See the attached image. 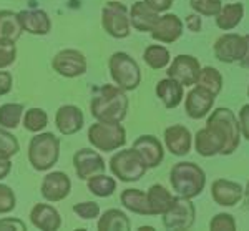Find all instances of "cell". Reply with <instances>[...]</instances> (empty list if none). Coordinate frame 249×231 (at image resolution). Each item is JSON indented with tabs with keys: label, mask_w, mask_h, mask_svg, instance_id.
Listing matches in <instances>:
<instances>
[{
	"label": "cell",
	"mask_w": 249,
	"mask_h": 231,
	"mask_svg": "<svg viewBox=\"0 0 249 231\" xmlns=\"http://www.w3.org/2000/svg\"><path fill=\"white\" fill-rule=\"evenodd\" d=\"M128 96L122 88L113 85H103L96 90L95 96L90 102L91 116L96 121H108V123H122L128 112Z\"/></svg>",
	"instance_id": "cell-1"
},
{
	"label": "cell",
	"mask_w": 249,
	"mask_h": 231,
	"mask_svg": "<svg viewBox=\"0 0 249 231\" xmlns=\"http://www.w3.org/2000/svg\"><path fill=\"white\" fill-rule=\"evenodd\" d=\"M170 183L178 196L193 200L203 193L206 186V173L193 161H178L171 168Z\"/></svg>",
	"instance_id": "cell-2"
},
{
	"label": "cell",
	"mask_w": 249,
	"mask_h": 231,
	"mask_svg": "<svg viewBox=\"0 0 249 231\" xmlns=\"http://www.w3.org/2000/svg\"><path fill=\"white\" fill-rule=\"evenodd\" d=\"M206 127L218 133L221 140H223L224 147L221 155L224 156L232 155L239 148L241 143L239 120L236 118V115L230 108H216V110H213V113L206 120Z\"/></svg>",
	"instance_id": "cell-3"
},
{
	"label": "cell",
	"mask_w": 249,
	"mask_h": 231,
	"mask_svg": "<svg viewBox=\"0 0 249 231\" xmlns=\"http://www.w3.org/2000/svg\"><path fill=\"white\" fill-rule=\"evenodd\" d=\"M60 158V140L53 133H37L29 143V163L37 172H48Z\"/></svg>",
	"instance_id": "cell-4"
},
{
	"label": "cell",
	"mask_w": 249,
	"mask_h": 231,
	"mask_svg": "<svg viewBox=\"0 0 249 231\" xmlns=\"http://www.w3.org/2000/svg\"><path fill=\"white\" fill-rule=\"evenodd\" d=\"M110 75L116 83V87L123 92H133L142 82V72L133 57L124 52H115L108 60Z\"/></svg>",
	"instance_id": "cell-5"
},
{
	"label": "cell",
	"mask_w": 249,
	"mask_h": 231,
	"mask_svg": "<svg viewBox=\"0 0 249 231\" xmlns=\"http://www.w3.org/2000/svg\"><path fill=\"white\" fill-rule=\"evenodd\" d=\"M88 141L91 147L102 152H113L126 145V130L122 123L96 121L88 128Z\"/></svg>",
	"instance_id": "cell-6"
},
{
	"label": "cell",
	"mask_w": 249,
	"mask_h": 231,
	"mask_svg": "<svg viewBox=\"0 0 249 231\" xmlns=\"http://www.w3.org/2000/svg\"><path fill=\"white\" fill-rule=\"evenodd\" d=\"M146 170L148 167L133 148L120 150L110 160V172L123 183H133L142 180Z\"/></svg>",
	"instance_id": "cell-7"
},
{
	"label": "cell",
	"mask_w": 249,
	"mask_h": 231,
	"mask_svg": "<svg viewBox=\"0 0 249 231\" xmlns=\"http://www.w3.org/2000/svg\"><path fill=\"white\" fill-rule=\"evenodd\" d=\"M102 27L113 38L130 37V12L123 3L108 2L102 9Z\"/></svg>",
	"instance_id": "cell-8"
},
{
	"label": "cell",
	"mask_w": 249,
	"mask_h": 231,
	"mask_svg": "<svg viewBox=\"0 0 249 231\" xmlns=\"http://www.w3.org/2000/svg\"><path fill=\"white\" fill-rule=\"evenodd\" d=\"M196 208L190 198L173 196V203L163 213V226L166 230H190L195 225Z\"/></svg>",
	"instance_id": "cell-9"
},
{
	"label": "cell",
	"mask_w": 249,
	"mask_h": 231,
	"mask_svg": "<svg viewBox=\"0 0 249 231\" xmlns=\"http://www.w3.org/2000/svg\"><path fill=\"white\" fill-rule=\"evenodd\" d=\"M52 67L65 78H77L87 72V58L77 48H65L53 57Z\"/></svg>",
	"instance_id": "cell-10"
},
{
	"label": "cell",
	"mask_w": 249,
	"mask_h": 231,
	"mask_svg": "<svg viewBox=\"0 0 249 231\" xmlns=\"http://www.w3.org/2000/svg\"><path fill=\"white\" fill-rule=\"evenodd\" d=\"M246 38L238 34H224L214 42V57L223 63H236L243 60L246 54Z\"/></svg>",
	"instance_id": "cell-11"
},
{
	"label": "cell",
	"mask_w": 249,
	"mask_h": 231,
	"mask_svg": "<svg viewBox=\"0 0 249 231\" xmlns=\"http://www.w3.org/2000/svg\"><path fill=\"white\" fill-rule=\"evenodd\" d=\"M199 72H201V65H199V60L196 57L178 55L170 63L166 75L170 78H175L176 82H179L183 87H193L198 82Z\"/></svg>",
	"instance_id": "cell-12"
},
{
	"label": "cell",
	"mask_w": 249,
	"mask_h": 231,
	"mask_svg": "<svg viewBox=\"0 0 249 231\" xmlns=\"http://www.w3.org/2000/svg\"><path fill=\"white\" fill-rule=\"evenodd\" d=\"M73 168L80 180H88L90 176L105 172L107 165L98 152L91 148H82L73 155Z\"/></svg>",
	"instance_id": "cell-13"
},
{
	"label": "cell",
	"mask_w": 249,
	"mask_h": 231,
	"mask_svg": "<svg viewBox=\"0 0 249 231\" xmlns=\"http://www.w3.org/2000/svg\"><path fill=\"white\" fill-rule=\"evenodd\" d=\"M71 181L67 173L63 172H52L43 176L42 186H40V193H42L43 200L50 201V203H58L63 201L70 194Z\"/></svg>",
	"instance_id": "cell-14"
},
{
	"label": "cell",
	"mask_w": 249,
	"mask_h": 231,
	"mask_svg": "<svg viewBox=\"0 0 249 231\" xmlns=\"http://www.w3.org/2000/svg\"><path fill=\"white\" fill-rule=\"evenodd\" d=\"M216 95L211 93L206 88L196 85L193 90L188 92L186 102H184V110L186 115L193 120H199L203 116H206L208 113L213 110V105H214Z\"/></svg>",
	"instance_id": "cell-15"
},
{
	"label": "cell",
	"mask_w": 249,
	"mask_h": 231,
	"mask_svg": "<svg viewBox=\"0 0 249 231\" xmlns=\"http://www.w3.org/2000/svg\"><path fill=\"white\" fill-rule=\"evenodd\" d=\"M184 23L183 20L175 14H164L155 23L153 30L150 32L151 38L160 43H173L183 35Z\"/></svg>",
	"instance_id": "cell-16"
},
{
	"label": "cell",
	"mask_w": 249,
	"mask_h": 231,
	"mask_svg": "<svg viewBox=\"0 0 249 231\" xmlns=\"http://www.w3.org/2000/svg\"><path fill=\"white\" fill-rule=\"evenodd\" d=\"M133 150H136L148 168H156L161 165L164 158V148L156 136L142 135L133 141Z\"/></svg>",
	"instance_id": "cell-17"
},
{
	"label": "cell",
	"mask_w": 249,
	"mask_h": 231,
	"mask_svg": "<svg viewBox=\"0 0 249 231\" xmlns=\"http://www.w3.org/2000/svg\"><path fill=\"white\" fill-rule=\"evenodd\" d=\"M83 123H85L83 112L75 105H63L55 113V125L58 132L65 136L78 133L83 128Z\"/></svg>",
	"instance_id": "cell-18"
},
{
	"label": "cell",
	"mask_w": 249,
	"mask_h": 231,
	"mask_svg": "<svg viewBox=\"0 0 249 231\" xmlns=\"http://www.w3.org/2000/svg\"><path fill=\"white\" fill-rule=\"evenodd\" d=\"M211 196L214 200V203H218L219 206L231 208V206H236L243 200V186L236 183V181L219 178V180L213 181Z\"/></svg>",
	"instance_id": "cell-19"
},
{
	"label": "cell",
	"mask_w": 249,
	"mask_h": 231,
	"mask_svg": "<svg viewBox=\"0 0 249 231\" xmlns=\"http://www.w3.org/2000/svg\"><path fill=\"white\" fill-rule=\"evenodd\" d=\"M164 145L175 156H184L190 153L193 145L191 132L183 125H173L164 130Z\"/></svg>",
	"instance_id": "cell-20"
},
{
	"label": "cell",
	"mask_w": 249,
	"mask_h": 231,
	"mask_svg": "<svg viewBox=\"0 0 249 231\" xmlns=\"http://www.w3.org/2000/svg\"><path fill=\"white\" fill-rule=\"evenodd\" d=\"M18 22L22 30L32 35H47L52 30V20L45 10L30 9L18 12Z\"/></svg>",
	"instance_id": "cell-21"
},
{
	"label": "cell",
	"mask_w": 249,
	"mask_h": 231,
	"mask_svg": "<svg viewBox=\"0 0 249 231\" xmlns=\"http://www.w3.org/2000/svg\"><path fill=\"white\" fill-rule=\"evenodd\" d=\"M30 223L37 230L55 231L62 226V216L58 210L47 203H37L30 210Z\"/></svg>",
	"instance_id": "cell-22"
},
{
	"label": "cell",
	"mask_w": 249,
	"mask_h": 231,
	"mask_svg": "<svg viewBox=\"0 0 249 231\" xmlns=\"http://www.w3.org/2000/svg\"><path fill=\"white\" fill-rule=\"evenodd\" d=\"M223 140L216 132H213L211 128L204 127L201 130H198L195 135V148L198 152V155H201L204 158H210L214 155H221L223 152Z\"/></svg>",
	"instance_id": "cell-23"
},
{
	"label": "cell",
	"mask_w": 249,
	"mask_h": 231,
	"mask_svg": "<svg viewBox=\"0 0 249 231\" xmlns=\"http://www.w3.org/2000/svg\"><path fill=\"white\" fill-rule=\"evenodd\" d=\"M156 96L163 102L164 108L173 110L183 102L184 87L179 82H176L175 78L168 77V78H163L156 83Z\"/></svg>",
	"instance_id": "cell-24"
},
{
	"label": "cell",
	"mask_w": 249,
	"mask_h": 231,
	"mask_svg": "<svg viewBox=\"0 0 249 231\" xmlns=\"http://www.w3.org/2000/svg\"><path fill=\"white\" fill-rule=\"evenodd\" d=\"M160 14L143 2H135L130 10V25L138 32H151L158 22Z\"/></svg>",
	"instance_id": "cell-25"
},
{
	"label": "cell",
	"mask_w": 249,
	"mask_h": 231,
	"mask_svg": "<svg viewBox=\"0 0 249 231\" xmlns=\"http://www.w3.org/2000/svg\"><path fill=\"white\" fill-rule=\"evenodd\" d=\"M120 201L128 212L136 213V214H143V216H153L150 208V203H148V196L146 193L142 192V190L136 188H126L122 192V196H120Z\"/></svg>",
	"instance_id": "cell-26"
},
{
	"label": "cell",
	"mask_w": 249,
	"mask_h": 231,
	"mask_svg": "<svg viewBox=\"0 0 249 231\" xmlns=\"http://www.w3.org/2000/svg\"><path fill=\"white\" fill-rule=\"evenodd\" d=\"M244 17V5L243 3H226L221 7V10L216 15V25L221 30H232L243 22Z\"/></svg>",
	"instance_id": "cell-27"
},
{
	"label": "cell",
	"mask_w": 249,
	"mask_h": 231,
	"mask_svg": "<svg viewBox=\"0 0 249 231\" xmlns=\"http://www.w3.org/2000/svg\"><path fill=\"white\" fill-rule=\"evenodd\" d=\"M130 228V218L116 208L107 210L102 216H98V223H96V230L100 231H128Z\"/></svg>",
	"instance_id": "cell-28"
},
{
	"label": "cell",
	"mask_w": 249,
	"mask_h": 231,
	"mask_svg": "<svg viewBox=\"0 0 249 231\" xmlns=\"http://www.w3.org/2000/svg\"><path fill=\"white\" fill-rule=\"evenodd\" d=\"M22 25L18 15L12 10H0V40L17 42L22 37Z\"/></svg>",
	"instance_id": "cell-29"
},
{
	"label": "cell",
	"mask_w": 249,
	"mask_h": 231,
	"mask_svg": "<svg viewBox=\"0 0 249 231\" xmlns=\"http://www.w3.org/2000/svg\"><path fill=\"white\" fill-rule=\"evenodd\" d=\"M148 203H150L151 213L153 216L156 214H163L173 203V194L164 188L163 185H153L146 192Z\"/></svg>",
	"instance_id": "cell-30"
},
{
	"label": "cell",
	"mask_w": 249,
	"mask_h": 231,
	"mask_svg": "<svg viewBox=\"0 0 249 231\" xmlns=\"http://www.w3.org/2000/svg\"><path fill=\"white\" fill-rule=\"evenodd\" d=\"M143 60H144V63L150 68H153V70H161V68H166L168 65H170L171 55L166 47L153 43V45H148L144 48Z\"/></svg>",
	"instance_id": "cell-31"
},
{
	"label": "cell",
	"mask_w": 249,
	"mask_h": 231,
	"mask_svg": "<svg viewBox=\"0 0 249 231\" xmlns=\"http://www.w3.org/2000/svg\"><path fill=\"white\" fill-rule=\"evenodd\" d=\"M88 192L91 194H95V196L98 198H108L111 196V194L115 193L116 190V181L115 178L111 176H107L103 175V173H98V175H93L88 178Z\"/></svg>",
	"instance_id": "cell-32"
},
{
	"label": "cell",
	"mask_w": 249,
	"mask_h": 231,
	"mask_svg": "<svg viewBox=\"0 0 249 231\" xmlns=\"http://www.w3.org/2000/svg\"><path fill=\"white\" fill-rule=\"evenodd\" d=\"M196 85L206 88V90H210L211 93H214V95L218 96L221 90H223V75L219 74L218 68L204 67V68H201V72H199Z\"/></svg>",
	"instance_id": "cell-33"
},
{
	"label": "cell",
	"mask_w": 249,
	"mask_h": 231,
	"mask_svg": "<svg viewBox=\"0 0 249 231\" xmlns=\"http://www.w3.org/2000/svg\"><path fill=\"white\" fill-rule=\"evenodd\" d=\"M23 118V105L3 103L0 107V127L5 130H15Z\"/></svg>",
	"instance_id": "cell-34"
},
{
	"label": "cell",
	"mask_w": 249,
	"mask_h": 231,
	"mask_svg": "<svg viewBox=\"0 0 249 231\" xmlns=\"http://www.w3.org/2000/svg\"><path fill=\"white\" fill-rule=\"evenodd\" d=\"M48 125V115L42 108H30L23 113V128L30 133H40Z\"/></svg>",
	"instance_id": "cell-35"
},
{
	"label": "cell",
	"mask_w": 249,
	"mask_h": 231,
	"mask_svg": "<svg viewBox=\"0 0 249 231\" xmlns=\"http://www.w3.org/2000/svg\"><path fill=\"white\" fill-rule=\"evenodd\" d=\"M20 152V143L9 130L0 127V160H10Z\"/></svg>",
	"instance_id": "cell-36"
},
{
	"label": "cell",
	"mask_w": 249,
	"mask_h": 231,
	"mask_svg": "<svg viewBox=\"0 0 249 231\" xmlns=\"http://www.w3.org/2000/svg\"><path fill=\"white\" fill-rule=\"evenodd\" d=\"M191 9L201 17H216L223 3L221 0H190Z\"/></svg>",
	"instance_id": "cell-37"
},
{
	"label": "cell",
	"mask_w": 249,
	"mask_h": 231,
	"mask_svg": "<svg viewBox=\"0 0 249 231\" xmlns=\"http://www.w3.org/2000/svg\"><path fill=\"white\" fill-rule=\"evenodd\" d=\"M17 60V45L15 42L0 40V70H5Z\"/></svg>",
	"instance_id": "cell-38"
},
{
	"label": "cell",
	"mask_w": 249,
	"mask_h": 231,
	"mask_svg": "<svg viewBox=\"0 0 249 231\" xmlns=\"http://www.w3.org/2000/svg\"><path fill=\"white\" fill-rule=\"evenodd\" d=\"M73 213L80 216L82 220H95L100 216V205L95 201H83V203L73 205Z\"/></svg>",
	"instance_id": "cell-39"
},
{
	"label": "cell",
	"mask_w": 249,
	"mask_h": 231,
	"mask_svg": "<svg viewBox=\"0 0 249 231\" xmlns=\"http://www.w3.org/2000/svg\"><path fill=\"white\" fill-rule=\"evenodd\" d=\"M15 205H17V198L10 186L0 183V214H7L14 212Z\"/></svg>",
	"instance_id": "cell-40"
},
{
	"label": "cell",
	"mask_w": 249,
	"mask_h": 231,
	"mask_svg": "<svg viewBox=\"0 0 249 231\" xmlns=\"http://www.w3.org/2000/svg\"><path fill=\"white\" fill-rule=\"evenodd\" d=\"M210 230L213 231H234L236 220L230 213H218L210 221Z\"/></svg>",
	"instance_id": "cell-41"
},
{
	"label": "cell",
	"mask_w": 249,
	"mask_h": 231,
	"mask_svg": "<svg viewBox=\"0 0 249 231\" xmlns=\"http://www.w3.org/2000/svg\"><path fill=\"white\" fill-rule=\"evenodd\" d=\"M10 230H17V231H23L27 230L25 223L18 218H10V216H5L0 220V231H10Z\"/></svg>",
	"instance_id": "cell-42"
},
{
	"label": "cell",
	"mask_w": 249,
	"mask_h": 231,
	"mask_svg": "<svg viewBox=\"0 0 249 231\" xmlns=\"http://www.w3.org/2000/svg\"><path fill=\"white\" fill-rule=\"evenodd\" d=\"M239 128L241 136H244L249 141V103L243 105V108L239 110Z\"/></svg>",
	"instance_id": "cell-43"
},
{
	"label": "cell",
	"mask_w": 249,
	"mask_h": 231,
	"mask_svg": "<svg viewBox=\"0 0 249 231\" xmlns=\"http://www.w3.org/2000/svg\"><path fill=\"white\" fill-rule=\"evenodd\" d=\"M12 85H14V77L10 72L0 70V96L9 95L12 90Z\"/></svg>",
	"instance_id": "cell-44"
},
{
	"label": "cell",
	"mask_w": 249,
	"mask_h": 231,
	"mask_svg": "<svg viewBox=\"0 0 249 231\" xmlns=\"http://www.w3.org/2000/svg\"><path fill=\"white\" fill-rule=\"evenodd\" d=\"M143 2L146 3L150 9H153L155 12H158V14H160V12L170 10L175 0H143Z\"/></svg>",
	"instance_id": "cell-45"
},
{
	"label": "cell",
	"mask_w": 249,
	"mask_h": 231,
	"mask_svg": "<svg viewBox=\"0 0 249 231\" xmlns=\"http://www.w3.org/2000/svg\"><path fill=\"white\" fill-rule=\"evenodd\" d=\"M203 27V22H201V15L198 14H191L186 17V28L190 32H199Z\"/></svg>",
	"instance_id": "cell-46"
},
{
	"label": "cell",
	"mask_w": 249,
	"mask_h": 231,
	"mask_svg": "<svg viewBox=\"0 0 249 231\" xmlns=\"http://www.w3.org/2000/svg\"><path fill=\"white\" fill-rule=\"evenodd\" d=\"M10 170H12L10 160H0V180H3V178L9 176Z\"/></svg>",
	"instance_id": "cell-47"
},
{
	"label": "cell",
	"mask_w": 249,
	"mask_h": 231,
	"mask_svg": "<svg viewBox=\"0 0 249 231\" xmlns=\"http://www.w3.org/2000/svg\"><path fill=\"white\" fill-rule=\"evenodd\" d=\"M244 38H246L248 47H246V54H244L243 60L239 62V65H241L243 68H248V70H249V34H248V35H244Z\"/></svg>",
	"instance_id": "cell-48"
},
{
	"label": "cell",
	"mask_w": 249,
	"mask_h": 231,
	"mask_svg": "<svg viewBox=\"0 0 249 231\" xmlns=\"http://www.w3.org/2000/svg\"><path fill=\"white\" fill-rule=\"evenodd\" d=\"M243 198H244V201H246V205L249 206V181H248L246 188H243Z\"/></svg>",
	"instance_id": "cell-49"
},
{
	"label": "cell",
	"mask_w": 249,
	"mask_h": 231,
	"mask_svg": "<svg viewBox=\"0 0 249 231\" xmlns=\"http://www.w3.org/2000/svg\"><path fill=\"white\" fill-rule=\"evenodd\" d=\"M138 231H155L153 226H140Z\"/></svg>",
	"instance_id": "cell-50"
},
{
	"label": "cell",
	"mask_w": 249,
	"mask_h": 231,
	"mask_svg": "<svg viewBox=\"0 0 249 231\" xmlns=\"http://www.w3.org/2000/svg\"><path fill=\"white\" fill-rule=\"evenodd\" d=\"M248 96H249V87H248Z\"/></svg>",
	"instance_id": "cell-51"
}]
</instances>
